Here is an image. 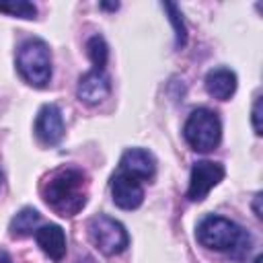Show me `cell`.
Here are the masks:
<instances>
[{"instance_id":"cell-1","label":"cell","mask_w":263,"mask_h":263,"mask_svg":"<svg viewBox=\"0 0 263 263\" xmlns=\"http://www.w3.org/2000/svg\"><path fill=\"white\" fill-rule=\"evenodd\" d=\"M43 197L49 208L60 216H74L86 203L84 193V173L78 168H60L55 171L43 187Z\"/></svg>"},{"instance_id":"cell-2","label":"cell","mask_w":263,"mask_h":263,"mask_svg":"<svg viewBox=\"0 0 263 263\" xmlns=\"http://www.w3.org/2000/svg\"><path fill=\"white\" fill-rule=\"evenodd\" d=\"M16 68L25 82L43 88L51 78V53L45 41L27 39L16 51Z\"/></svg>"},{"instance_id":"cell-3","label":"cell","mask_w":263,"mask_h":263,"mask_svg":"<svg viewBox=\"0 0 263 263\" xmlns=\"http://www.w3.org/2000/svg\"><path fill=\"white\" fill-rule=\"evenodd\" d=\"M183 136L195 152H210L220 144V117L210 109H195L185 121Z\"/></svg>"},{"instance_id":"cell-4","label":"cell","mask_w":263,"mask_h":263,"mask_svg":"<svg viewBox=\"0 0 263 263\" xmlns=\"http://www.w3.org/2000/svg\"><path fill=\"white\" fill-rule=\"evenodd\" d=\"M88 234H90V240L95 242V247L103 255H109V257L123 253L129 242V236H127V230L123 228V224L105 214H99L88 222Z\"/></svg>"},{"instance_id":"cell-5","label":"cell","mask_w":263,"mask_h":263,"mask_svg":"<svg viewBox=\"0 0 263 263\" xmlns=\"http://www.w3.org/2000/svg\"><path fill=\"white\" fill-rule=\"evenodd\" d=\"M240 226L222 216H208L197 224V240L205 249L214 251H230L240 236Z\"/></svg>"},{"instance_id":"cell-6","label":"cell","mask_w":263,"mask_h":263,"mask_svg":"<svg viewBox=\"0 0 263 263\" xmlns=\"http://www.w3.org/2000/svg\"><path fill=\"white\" fill-rule=\"evenodd\" d=\"M224 179V166L220 162L212 160H197L191 168L189 177V189L187 197L189 201H201L208 197V193Z\"/></svg>"},{"instance_id":"cell-7","label":"cell","mask_w":263,"mask_h":263,"mask_svg":"<svg viewBox=\"0 0 263 263\" xmlns=\"http://www.w3.org/2000/svg\"><path fill=\"white\" fill-rule=\"evenodd\" d=\"M35 134L47 146H55L64 138V117H62V111L58 109V105L49 103V105L41 107V111L37 113V119H35Z\"/></svg>"},{"instance_id":"cell-8","label":"cell","mask_w":263,"mask_h":263,"mask_svg":"<svg viewBox=\"0 0 263 263\" xmlns=\"http://www.w3.org/2000/svg\"><path fill=\"white\" fill-rule=\"evenodd\" d=\"M111 195H113L115 205L121 210H136L144 201V189H142L140 181L125 175V173H119L113 177Z\"/></svg>"},{"instance_id":"cell-9","label":"cell","mask_w":263,"mask_h":263,"mask_svg":"<svg viewBox=\"0 0 263 263\" xmlns=\"http://www.w3.org/2000/svg\"><path fill=\"white\" fill-rule=\"evenodd\" d=\"M121 173L138 179V181H150L156 173V160L154 156L144 148H129L123 152L119 160Z\"/></svg>"},{"instance_id":"cell-10","label":"cell","mask_w":263,"mask_h":263,"mask_svg":"<svg viewBox=\"0 0 263 263\" xmlns=\"http://www.w3.org/2000/svg\"><path fill=\"white\" fill-rule=\"evenodd\" d=\"M76 92H78V99L82 103H86V105H99L111 92L109 76L103 70H90L84 76H80Z\"/></svg>"},{"instance_id":"cell-11","label":"cell","mask_w":263,"mask_h":263,"mask_svg":"<svg viewBox=\"0 0 263 263\" xmlns=\"http://www.w3.org/2000/svg\"><path fill=\"white\" fill-rule=\"evenodd\" d=\"M35 240L39 249L53 261H60L66 255V234L58 224H45L35 230Z\"/></svg>"},{"instance_id":"cell-12","label":"cell","mask_w":263,"mask_h":263,"mask_svg":"<svg viewBox=\"0 0 263 263\" xmlns=\"http://www.w3.org/2000/svg\"><path fill=\"white\" fill-rule=\"evenodd\" d=\"M205 90L218 101H228L236 90V74L228 68L210 70L205 76Z\"/></svg>"},{"instance_id":"cell-13","label":"cell","mask_w":263,"mask_h":263,"mask_svg":"<svg viewBox=\"0 0 263 263\" xmlns=\"http://www.w3.org/2000/svg\"><path fill=\"white\" fill-rule=\"evenodd\" d=\"M39 212L33 210V208H23L10 222V236L14 238H23V236H29L37 230V224H39Z\"/></svg>"},{"instance_id":"cell-14","label":"cell","mask_w":263,"mask_h":263,"mask_svg":"<svg viewBox=\"0 0 263 263\" xmlns=\"http://www.w3.org/2000/svg\"><path fill=\"white\" fill-rule=\"evenodd\" d=\"M86 53H88V60L92 62L95 70H103L105 64H107V58H109V47L105 43V39L101 35H95L86 41Z\"/></svg>"},{"instance_id":"cell-15","label":"cell","mask_w":263,"mask_h":263,"mask_svg":"<svg viewBox=\"0 0 263 263\" xmlns=\"http://www.w3.org/2000/svg\"><path fill=\"white\" fill-rule=\"evenodd\" d=\"M162 8L168 12V21H171V25L175 29V45L177 47H183L187 43V27H185V23L181 18L183 14H181L179 6L173 4V2H162Z\"/></svg>"},{"instance_id":"cell-16","label":"cell","mask_w":263,"mask_h":263,"mask_svg":"<svg viewBox=\"0 0 263 263\" xmlns=\"http://www.w3.org/2000/svg\"><path fill=\"white\" fill-rule=\"evenodd\" d=\"M0 12H8L12 16H21V18H35L37 14V8L31 4V2H6V4H0Z\"/></svg>"},{"instance_id":"cell-17","label":"cell","mask_w":263,"mask_h":263,"mask_svg":"<svg viewBox=\"0 0 263 263\" xmlns=\"http://www.w3.org/2000/svg\"><path fill=\"white\" fill-rule=\"evenodd\" d=\"M249 249H251V236H249V232L247 230H240V236H238V240L234 242V247L228 251L234 259H242L247 253H249Z\"/></svg>"},{"instance_id":"cell-18","label":"cell","mask_w":263,"mask_h":263,"mask_svg":"<svg viewBox=\"0 0 263 263\" xmlns=\"http://www.w3.org/2000/svg\"><path fill=\"white\" fill-rule=\"evenodd\" d=\"M253 129L257 136L263 134V127H261V97L255 99V105H253Z\"/></svg>"},{"instance_id":"cell-19","label":"cell","mask_w":263,"mask_h":263,"mask_svg":"<svg viewBox=\"0 0 263 263\" xmlns=\"http://www.w3.org/2000/svg\"><path fill=\"white\" fill-rule=\"evenodd\" d=\"M259 201H261V193H257L255 195V203H253V208H255V214H257V218H261L263 214H261V208H259Z\"/></svg>"},{"instance_id":"cell-20","label":"cell","mask_w":263,"mask_h":263,"mask_svg":"<svg viewBox=\"0 0 263 263\" xmlns=\"http://www.w3.org/2000/svg\"><path fill=\"white\" fill-rule=\"evenodd\" d=\"M101 8H107V10H117V8H119V2H115V4H105V2H103V4H101Z\"/></svg>"},{"instance_id":"cell-21","label":"cell","mask_w":263,"mask_h":263,"mask_svg":"<svg viewBox=\"0 0 263 263\" xmlns=\"http://www.w3.org/2000/svg\"><path fill=\"white\" fill-rule=\"evenodd\" d=\"M255 263H261V257H257V259H255Z\"/></svg>"},{"instance_id":"cell-22","label":"cell","mask_w":263,"mask_h":263,"mask_svg":"<svg viewBox=\"0 0 263 263\" xmlns=\"http://www.w3.org/2000/svg\"><path fill=\"white\" fill-rule=\"evenodd\" d=\"M0 183H2V173H0Z\"/></svg>"}]
</instances>
